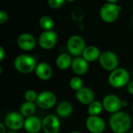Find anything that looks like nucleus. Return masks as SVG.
Instances as JSON below:
<instances>
[{"instance_id":"obj_1","label":"nucleus","mask_w":133,"mask_h":133,"mask_svg":"<svg viewBox=\"0 0 133 133\" xmlns=\"http://www.w3.org/2000/svg\"><path fill=\"white\" fill-rule=\"evenodd\" d=\"M109 126L114 133H126L132 126V118L125 111L112 114L109 118Z\"/></svg>"},{"instance_id":"obj_2","label":"nucleus","mask_w":133,"mask_h":133,"mask_svg":"<svg viewBox=\"0 0 133 133\" xmlns=\"http://www.w3.org/2000/svg\"><path fill=\"white\" fill-rule=\"evenodd\" d=\"M13 64L15 69L22 74H29L34 72L37 65L35 58L26 54H22L16 56Z\"/></svg>"},{"instance_id":"obj_3","label":"nucleus","mask_w":133,"mask_h":133,"mask_svg":"<svg viewBox=\"0 0 133 133\" xmlns=\"http://www.w3.org/2000/svg\"><path fill=\"white\" fill-rule=\"evenodd\" d=\"M130 82V74L124 68H117L110 72L108 83L113 88H122Z\"/></svg>"},{"instance_id":"obj_4","label":"nucleus","mask_w":133,"mask_h":133,"mask_svg":"<svg viewBox=\"0 0 133 133\" xmlns=\"http://www.w3.org/2000/svg\"><path fill=\"white\" fill-rule=\"evenodd\" d=\"M121 7L116 3H106L100 10V16L105 23H113L116 21L119 16Z\"/></svg>"},{"instance_id":"obj_5","label":"nucleus","mask_w":133,"mask_h":133,"mask_svg":"<svg viewBox=\"0 0 133 133\" xmlns=\"http://www.w3.org/2000/svg\"><path fill=\"white\" fill-rule=\"evenodd\" d=\"M99 63L104 70L112 72L113 70L118 68L119 59L115 52L106 51L101 54L99 58Z\"/></svg>"},{"instance_id":"obj_6","label":"nucleus","mask_w":133,"mask_h":133,"mask_svg":"<svg viewBox=\"0 0 133 133\" xmlns=\"http://www.w3.org/2000/svg\"><path fill=\"white\" fill-rule=\"evenodd\" d=\"M66 47L71 55L79 57L82 55L84 49L86 48V44L84 39L81 36L72 35L69 38Z\"/></svg>"},{"instance_id":"obj_7","label":"nucleus","mask_w":133,"mask_h":133,"mask_svg":"<svg viewBox=\"0 0 133 133\" xmlns=\"http://www.w3.org/2000/svg\"><path fill=\"white\" fill-rule=\"evenodd\" d=\"M57 103L56 95L50 90H44L38 94L36 101L37 106L43 110H48L54 108Z\"/></svg>"},{"instance_id":"obj_8","label":"nucleus","mask_w":133,"mask_h":133,"mask_svg":"<svg viewBox=\"0 0 133 133\" xmlns=\"http://www.w3.org/2000/svg\"><path fill=\"white\" fill-rule=\"evenodd\" d=\"M25 122V118L19 113L16 111H11L8 113L4 119V124L6 128L11 131H18L23 128Z\"/></svg>"},{"instance_id":"obj_9","label":"nucleus","mask_w":133,"mask_h":133,"mask_svg":"<svg viewBox=\"0 0 133 133\" xmlns=\"http://www.w3.org/2000/svg\"><path fill=\"white\" fill-rule=\"evenodd\" d=\"M102 104L104 109L111 115L120 111L122 108V101L118 96L112 94L106 95L102 101Z\"/></svg>"},{"instance_id":"obj_10","label":"nucleus","mask_w":133,"mask_h":133,"mask_svg":"<svg viewBox=\"0 0 133 133\" xmlns=\"http://www.w3.org/2000/svg\"><path fill=\"white\" fill-rule=\"evenodd\" d=\"M58 35L55 31L44 30L38 37V44L44 50H50L56 45Z\"/></svg>"},{"instance_id":"obj_11","label":"nucleus","mask_w":133,"mask_h":133,"mask_svg":"<svg viewBox=\"0 0 133 133\" xmlns=\"http://www.w3.org/2000/svg\"><path fill=\"white\" fill-rule=\"evenodd\" d=\"M61 122L57 115H49L42 120V130L44 133H59Z\"/></svg>"},{"instance_id":"obj_12","label":"nucleus","mask_w":133,"mask_h":133,"mask_svg":"<svg viewBox=\"0 0 133 133\" xmlns=\"http://www.w3.org/2000/svg\"><path fill=\"white\" fill-rule=\"evenodd\" d=\"M86 128L91 133H102L104 132L106 129V123L104 120L97 116H90L86 120Z\"/></svg>"},{"instance_id":"obj_13","label":"nucleus","mask_w":133,"mask_h":133,"mask_svg":"<svg viewBox=\"0 0 133 133\" xmlns=\"http://www.w3.org/2000/svg\"><path fill=\"white\" fill-rule=\"evenodd\" d=\"M37 41L35 37L28 33H23L19 35L17 38V44L20 49L25 51H32L36 46Z\"/></svg>"},{"instance_id":"obj_14","label":"nucleus","mask_w":133,"mask_h":133,"mask_svg":"<svg viewBox=\"0 0 133 133\" xmlns=\"http://www.w3.org/2000/svg\"><path fill=\"white\" fill-rule=\"evenodd\" d=\"M76 97L80 104L89 105L95 101V94L90 88L83 87L76 91Z\"/></svg>"},{"instance_id":"obj_15","label":"nucleus","mask_w":133,"mask_h":133,"mask_svg":"<svg viewBox=\"0 0 133 133\" xmlns=\"http://www.w3.org/2000/svg\"><path fill=\"white\" fill-rule=\"evenodd\" d=\"M71 69L72 72L78 76L85 75L89 69V62L82 56L75 57L72 59Z\"/></svg>"},{"instance_id":"obj_16","label":"nucleus","mask_w":133,"mask_h":133,"mask_svg":"<svg viewBox=\"0 0 133 133\" xmlns=\"http://www.w3.org/2000/svg\"><path fill=\"white\" fill-rule=\"evenodd\" d=\"M34 72L38 79L44 81H47L50 79L53 75V70L51 66L48 63L44 62L37 63Z\"/></svg>"},{"instance_id":"obj_17","label":"nucleus","mask_w":133,"mask_h":133,"mask_svg":"<svg viewBox=\"0 0 133 133\" xmlns=\"http://www.w3.org/2000/svg\"><path fill=\"white\" fill-rule=\"evenodd\" d=\"M23 128L26 132L37 133L42 129V120L35 115L26 118Z\"/></svg>"},{"instance_id":"obj_18","label":"nucleus","mask_w":133,"mask_h":133,"mask_svg":"<svg viewBox=\"0 0 133 133\" xmlns=\"http://www.w3.org/2000/svg\"><path fill=\"white\" fill-rule=\"evenodd\" d=\"M73 111L72 104L68 101H61L56 107V114L59 118H65L69 117Z\"/></svg>"},{"instance_id":"obj_19","label":"nucleus","mask_w":133,"mask_h":133,"mask_svg":"<svg viewBox=\"0 0 133 133\" xmlns=\"http://www.w3.org/2000/svg\"><path fill=\"white\" fill-rule=\"evenodd\" d=\"M101 51L100 49L96 46H88L86 47L84 49L82 57L87 60L88 62H93L97 60H99V58L101 56Z\"/></svg>"},{"instance_id":"obj_20","label":"nucleus","mask_w":133,"mask_h":133,"mask_svg":"<svg viewBox=\"0 0 133 133\" xmlns=\"http://www.w3.org/2000/svg\"><path fill=\"white\" fill-rule=\"evenodd\" d=\"M72 59L69 53H62L60 54L55 61L57 67L61 70H66L69 68H71Z\"/></svg>"},{"instance_id":"obj_21","label":"nucleus","mask_w":133,"mask_h":133,"mask_svg":"<svg viewBox=\"0 0 133 133\" xmlns=\"http://www.w3.org/2000/svg\"><path fill=\"white\" fill-rule=\"evenodd\" d=\"M36 108H37L36 103L26 101L23 103L22 105L20 106L19 113L26 118L34 115L36 111Z\"/></svg>"},{"instance_id":"obj_22","label":"nucleus","mask_w":133,"mask_h":133,"mask_svg":"<svg viewBox=\"0 0 133 133\" xmlns=\"http://www.w3.org/2000/svg\"><path fill=\"white\" fill-rule=\"evenodd\" d=\"M104 109L102 102H100L98 101H94L90 104L88 105L87 112L88 115L90 116H97L99 115Z\"/></svg>"},{"instance_id":"obj_23","label":"nucleus","mask_w":133,"mask_h":133,"mask_svg":"<svg viewBox=\"0 0 133 133\" xmlns=\"http://www.w3.org/2000/svg\"><path fill=\"white\" fill-rule=\"evenodd\" d=\"M39 24L44 30H51L55 26L53 19L49 16H43L41 17Z\"/></svg>"},{"instance_id":"obj_24","label":"nucleus","mask_w":133,"mask_h":133,"mask_svg":"<svg viewBox=\"0 0 133 133\" xmlns=\"http://www.w3.org/2000/svg\"><path fill=\"white\" fill-rule=\"evenodd\" d=\"M69 87L72 90L77 91L80 90L82 87H83V81L78 76H73L69 80Z\"/></svg>"},{"instance_id":"obj_25","label":"nucleus","mask_w":133,"mask_h":133,"mask_svg":"<svg viewBox=\"0 0 133 133\" xmlns=\"http://www.w3.org/2000/svg\"><path fill=\"white\" fill-rule=\"evenodd\" d=\"M38 97V94L34 90H27L24 93V98L26 101L36 103Z\"/></svg>"},{"instance_id":"obj_26","label":"nucleus","mask_w":133,"mask_h":133,"mask_svg":"<svg viewBox=\"0 0 133 133\" xmlns=\"http://www.w3.org/2000/svg\"><path fill=\"white\" fill-rule=\"evenodd\" d=\"M65 0H48V5L55 9H59L63 6Z\"/></svg>"},{"instance_id":"obj_27","label":"nucleus","mask_w":133,"mask_h":133,"mask_svg":"<svg viewBox=\"0 0 133 133\" xmlns=\"http://www.w3.org/2000/svg\"><path fill=\"white\" fill-rule=\"evenodd\" d=\"M8 14L6 12L2 10L0 11V23L1 24H4L7 20H8Z\"/></svg>"},{"instance_id":"obj_28","label":"nucleus","mask_w":133,"mask_h":133,"mask_svg":"<svg viewBox=\"0 0 133 133\" xmlns=\"http://www.w3.org/2000/svg\"><path fill=\"white\" fill-rule=\"evenodd\" d=\"M126 87H127V90H128V92H129L131 95H133V80H130V82L128 83V85H127Z\"/></svg>"},{"instance_id":"obj_29","label":"nucleus","mask_w":133,"mask_h":133,"mask_svg":"<svg viewBox=\"0 0 133 133\" xmlns=\"http://www.w3.org/2000/svg\"><path fill=\"white\" fill-rule=\"evenodd\" d=\"M5 55V49L3 48V47H0V61H1V62L4 59Z\"/></svg>"},{"instance_id":"obj_30","label":"nucleus","mask_w":133,"mask_h":133,"mask_svg":"<svg viewBox=\"0 0 133 133\" xmlns=\"http://www.w3.org/2000/svg\"><path fill=\"white\" fill-rule=\"evenodd\" d=\"M0 133H6V126L4 123H0Z\"/></svg>"},{"instance_id":"obj_31","label":"nucleus","mask_w":133,"mask_h":133,"mask_svg":"<svg viewBox=\"0 0 133 133\" xmlns=\"http://www.w3.org/2000/svg\"><path fill=\"white\" fill-rule=\"evenodd\" d=\"M128 102L126 101H122V107H127Z\"/></svg>"},{"instance_id":"obj_32","label":"nucleus","mask_w":133,"mask_h":133,"mask_svg":"<svg viewBox=\"0 0 133 133\" xmlns=\"http://www.w3.org/2000/svg\"><path fill=\"white\" fill-rule=\"evenodd\" d=\"M108 3H116L118 0H106Z\"/></svg>"},{"instance_id":"obj_33","label":"nucleus","mask_w":133,"mask_h":133,"mask_svg":"<svg viewBox=\"0 0 133 133\" xmlns=\"http://www.w3.org/2000/svg\"><path fill=\"white\" fill-rule=\"evenodd\" d=\"M76 0H65V2H75Z\"/></svg>"},{"instance_id":"obj_34","label":"nucleus","mask_w":133,"mask_h":133,"mask_svg":"<svg viewBox=\"0 0 133 133\" xmlns=\"http://www.w3.org/2000/svg\"><path fill=\"white\" fill-rule=\"evenodd\" d=\"M69 133H82L80 132H79V131H72V132H71Z\"/></svg>"},{"instance_id":"obj_35","label":"nucleus","mask_w":133,"mask_h":133,"mask_svg":"<svg viewBox=\"0 0 133 133\" xmlns=\"http://www.w3.org/2000/svg\"><path fill=\"white\" fill-rule=\"evenodd\" d=\"M7 133H16V131H11V132H9Z\"/></svg>"},{"instance_id":"obj_36","label":"nucleus","mask_w":133,"mask_h":133,"mask_svg":"<svg viewBox=\"0 0 133 133\" xmlns=\"http://www.w3.org/2000/svg\"><path fill=\"white\" fill-rule=\"evenodd\" d=\"M130 133H133V129H132V130H131V132H130Z\"/></svg>"},{"instance_id":"obj_37","label":"nucleus","mask_w":133,"mask_h":133,"mask_svg":"<svg viewBox=\"0 0 133 133\" xmlns=\"http://www.w3.org/2000/svg\"><path fill=\"white\" fill-rule=\"evenodd\" d=\"M132 111H133V104H132Z\"/></svg>"}]
</instances>
